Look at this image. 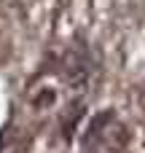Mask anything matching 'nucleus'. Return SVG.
I'll use <instances>...</instances> for the list:
<instances>
[{
  "mask_svg": "<svg viewBox=\"0 0 145 153\" xmlns=\"http://www.w3.org/2000/svg\"><path fill=\"white\" fill-rule=\"evenodd\" d=\"M81 113H83V105H81V102H73V105H67V110H65V118H62V129H65V137H67V140L73 137V132H75V124H78Z\"/></svg>",
  "mask_w": 145,
  "mask_h": 153,
  "instance_id": "f257e3e1",
  "label": "nucleus"
},
{
  "mask_svg": "<svg viewBox=\"0 0 145 153\" xmlns=\"http://www.w3.org/2000/svg\"><path fill=\"white\" fill-rule=\"evenodd\" d=\"M113 151H124L126 148V143H129V129H124V126H116V132L105 140Z\"/></svg>",
  "mask_w": 145,
  "mask_h": 153,
  "instance_id": "f03ea898",
  "label": "nucleus"
}]
</instances>
